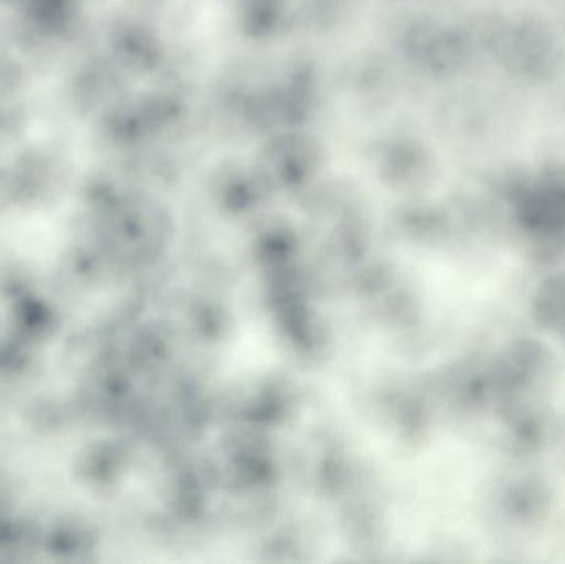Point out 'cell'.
I'll return each mask as SVG.
<instances>
[{
	"label": "cell",
	"mask_w": 565,
	"mask_h": 564,
	"mask_svg": "<svg viewBox=\"0 0 565 564\" xmlns=\"http://www.w3.org/2000/svg\"><path fill=\"white\" fill-rule=\"evenodd\" d=\"M536 317L547 330L565 334V275L551 278L540 288Z\"/></svg>",
	"instance_id": "cell-1"
}]
</instances>
